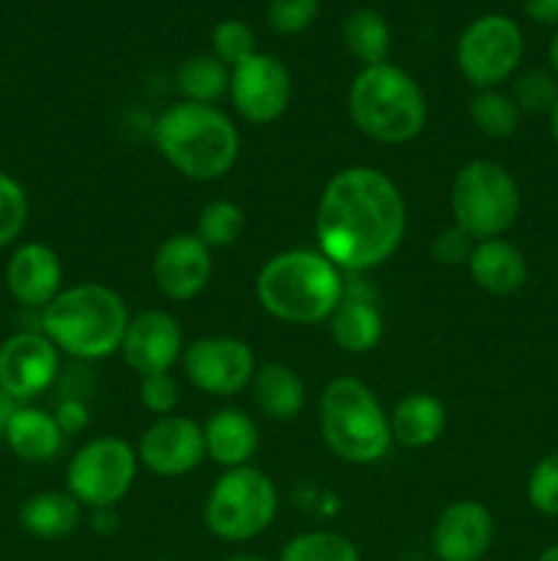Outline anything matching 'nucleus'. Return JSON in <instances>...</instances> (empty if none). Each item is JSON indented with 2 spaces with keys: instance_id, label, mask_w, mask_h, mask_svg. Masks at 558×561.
<instances>
[{
  "instance_id": "36",
  "label": "nucleus",
  "mask_w": 558,
  "mask_h": 561,
  "mask_svg": "<svg viewBox=\"0 0 558 561\" xmlns=\"http://www.w3.org/2000/svg\"><path fill=\"white\" fill-rule=\"evenodd\" d=\"M140 403L156 416L173 414L178 405V383L170 373H159V376H146L140 381Z\"/></svg>"
},
{
  "instance_id": "3",
  "label": "nucleus",
  "mask_w": 558,
  "mask_h": 561,
  "mask_svg": "<svg viewBox=\"0 0 558 561\" xmlns=\"http://www.w3.org/2000/svg\"><path fill=\"white\" fill-rule=\"evenodd\" d=\"M263 310L284 323L312 327L332 318L345 296L342 272L315 250H284L268 257L255 279Z\"/></svg>"
},
{
  "instance_id": "35",
  "label": "nucleus",
  "mask_w": 558,
  "mask_h": 561,
  "mask_svg": "<svg viewBox=\"0 0 558 561\" xmlns=\"http://www.w3.org/2000/svg\"><path fill=\"white\" fill-rule=\"evenodd\" d=\"M525 496H528V504L536 513L547 515V518H558V449L545 455L531 469Z\"/></svg>"
},
{
  "instance_id": "17",
  "label": "nucleus",
  "mask_w": 558,
  "mask_h": 561,
  "mask_svg": "<svg viewBox=\"0 0 558 561\" xmlns=\"http://www.w3.org/2000/svg\"><path fill=\"white\" fill-rule=\"evenodd\" d=\"M120 354H124L126 365L140 378L170 373V367L184 356L181 323L164 310L140 312L126 327Z\"/></svg>"
},
{
  "instance_id": "40",
  "label": "nucleus",
  "mask_w": 558,
  "mask_h": 561,
  "mask_svg": "<svg viewBox=\"0 0 558 561\" xmlns=\"http://www.w3.org/2000/svg\"><path fill=\"white\" fill-rule=\"evenodd\" d=\"M93 531L96 535H115V529H118V515H115V507H107V510H93Z\"/></svg>"
},
{
  "instance_id": "34",
  "label": "nucleus",
  "mask_w": 558,
  "mask_h": 561,
  "mask_svg": "<svg viewBox=\"0 0 558 561\" xmlns=\"http://www.w3.org/2000/svg\"><path fill=\"white\" fill-rule=\"evenodd\" d=\"M321 14V0H268L266 22L279 36H299L310 31Z\"/></svg>"
},
{
  "instance_id": "39",
  "label": "nucleus",
  "mask_w": 558,
  "mask_h": 561,
  "mask_svg": "<svg viewBox=\"0 0 558 561\" xmlns=\"http://www.w3.org/2000/svg\"><path fill=\"white\" fill-rule=\"evenodd\" d=\"M523 11L536 25L558 27V0H523Z\"/></svg>"
},
{
  "instance_id": "42",
  "label": "nucleus",
  "mask_w": 558,
  "mask_h": 561,
  "mask_svg": "<svg viewBox=\"0 0 558 561\" xmlns=\"http://www.w3.org/2000/svg\"><path fill=\"white\" fill-rule=\"evenodd\" d=\"M547 60H550L553 77L558 80V27H556V33H553L550 44H547Z\"/></svg>"
},
{
  "instance_id": "13",
  "label": "nucleus",
  "mask_w": 558,
  "mask_h": 561,
  "mask_svg": "<svg viewBox=\"0 0 558 561\" xmlns=\"http://www.w3.org/2000/svg\"><path fill=\"white\" fill-rule=\"evenodd\" d=\"M60 373V351L44 332H14L0 343V389L31 403L47 392Z\"/></svg>"
},
{
  "instance_id": "38",
  "label": "nucleus",
  "mask_w": 558,
  "mask_h": 561,
  "mask_svg": "<svg viewBox=\"0 0 558 561\" xmlns=\"http://www.w3.org/2000/svg\"><path fill=\"white\" fill-rule=\"evenodd\" d=\"M55 422L60 425V431H63V436H74V433L85 431L88 427V409L82 400L77 398H66L60 400L58 409L53 411Z\"/></svg>"
},
{
  "instance_id": "25",
  "label": "nucleus",
  "mask_w": 558,
  "mask_h": 561,
  "mask_svg": "<svg viewBox=\"0 0 558 561\" xmlns=\"http://www.w3.org/2000/svg\"><path fill=\"white\" fill-rule=\"evenodd\" d=\"M252 392H255L257 409L274 422L295 420L304 409V381L293 367L282 362H268L257 367L252 378Z\"/></svg>"
},
{
  "instance_id": "29",
  "label": "nucleus",
  "mask_w": 558,
  "mask_h": 561,
  "mask_svg": "<svg viewBox=\"0 0 558 561\" xmlns=\"http://www.w3.org/2000/svg\"><path fill=\"white\" fill-rule=\"evenodd\" d=\"M277 561H361V553L339 531H304L284 542Z\"/></svg>"
},
{
  "instance_id": "24",
  "label": "nucleus",
  "mask_w": 558,
  "mask_h": 561,
  "mask_svg": "<svg viewBox=\"0 0 558 561\" xmlns=\"http://www.w3.org/2000/svg\"><path fill=\"white\" fill-rule=\"evenodd\" d=\"M392 438L408 449H425L446 431V405L430 392H410L388 416Z\"/></svg>"
},
{
  "instance_id": "21",
  "label": "nucleus",
  "mask_w": 558,
  "mask_h": 561,
  "mask_svg": "<svg viewBox=\"0 0 558 561\" xmlns=\"http://www.w3.org/2000/svg\"><path fill=\"white\" fill-rule=\"evenodd\" d=\"M3 442L25 463H47L63 447V431L49 411L25 403L11 414Z\"/></svg>"
},
{
  "instance_id": "8",
  "label": "nucleus",
  "mask_w": 558,
  "mask_h": 561,
  "mask_svg": "<svg viewBox=\"0 0 558 561\" xmlns=\"http://www.w3.org/2000/svg\"><path fill=\"white\" fill-rule=\"evenodd\" d=\"M279 513V491L255 466L228 469L208 491L202 524L222 542H249L271 529Z\"/></svg>"
},
{
  "instance_id": "4",
  "label": "nucleus",
  "mask_w": 558,
  "mask_h": 561,
  "mask_svg": "<svg viewBox=\"0 0 558 561\" xmlns=\"http://www.w3.org/2000/svg\"><path fill=\"white\" fill-rule=\"evenodd\" d=\"M129 307L118 290L102 283H80L63 288L42 310V332L49 343L74 359H104L120 351Z\"/></svg>"
},
{
  "instance_id": "1",
  "label": "nucleus",
  "mask_w": 558,
  "mask_h": 561,
  "mask_svg": "<svg viewBox=\"0 0 558 561\" xmlns=\"http://www.w3.org/2000/svg\"><path fill=\"white\" fill-rule=\"evenodd\" d=\"M408 206L383 170L356 164L332 175L315 214L317 252L339 272H370L403 244Z\"/></svg>"
},
{
  "instance_id": "19",
  "label": "nucleus",
  "mask_w": 558,
  "mask_h": 561,
  "mask_svg": "<svg viewBox=\"0 0 558 561\" xmlns=\"http://www.w3.org/2000/svg\"><path fill=\"white\" fill-rule=\"evenodd\" d=\"M470 279L476 288L487 290L492 296L518 294L528 279V263L525 255L507 239H485L476 241L468 263Z\"/></svg>"
},
{
  "instance_id": "18",
  "label": "nucleus",
  "mask_w": 558,
  "mask_h": 561,
  "mask_svg": "<svg viewBox=\"0 0 558 561\" xmlns=\"http://www.w3.org/2000/svg\"><path fill=\"white\" fill-rule=\"evenodd\" d=\"M5 288L16 305L44 310L63 290L60 255L44 241H25L5 263Z\"/></svg>"
},
{
  "instance_id": "16",
  "label": "nucleus",
  "mask_w": 558,
  "mask_h": 561,
  "mask_svg": "<svg viewBox=\"0 0 558 561\" xmlns=\"http://www.w3.org/2000/svg\"><path fill=\"white\" fill-rule=\"evenodd\" d=\"M496 540V518L474 499L443 507L432 524L430 548L438 561H481Z\"/></svg>"
},
{
  "instance_id": "32",
  "label": "nucleus",
  "mask_w": 558,
  "mask_h": 561,
  "mask_svg": "<svg viewBox=\"0 0 558 561\" xmlns=\"http://www.w3.org/2000/svg\"><path fill=\"white\" fill-rule=\"evenodd\" d=\"M31 214L27 192L11 173L0 170V250L14 244L22 236Z\"/></svg>"
},
{
  "instance_id": "2",
  "label": "nucleus",
  "mask_w": 558,
  "mask_h": 561,
  "mask_svg": "<svg viewBox=\"0 0 558 561\" xmlns=\"http://www.w3.org/2000/svg\"><path fill=\"white\" fill-rule=\"evenodd\" d=\"M159 153L191 181H219L233 170L241 137L233 121L213 104L175 102L153 124Z\"/></svg>"
},
{
  "instance_id": "28",
  "label": "nucleus",
  "mask_w": 558,
  "mask_h": 561,
  "mask_svg": "<svg viewBox=\"0 0 558 561\" xmlns=\"http://www.w3.org/2000/svg\"><path fill=\"white\" fill-rule=\"evenodd\" d=\"M470 124L490 140H509L520 129L523 113L518 110L514 99L509 93H501L498 88L476 91V96L468 104Z\"/></svg>"
},
{
  "instance_id": "37",
  "label": "nucleus",
  "mask_w": 558,
  "mask_h": 561,
  "mask_svg": "<svg viewBox=\"0 0 558 561\" xmlns=\"http://www.w3.org/2000/svg\"><path fill=\"white\" fill-rule=\"evenodd\" d=\"M474 247L476 241L470 239L465 230H460L457 225H449V228H443L441 233L432 239L430 252L441 266H465L470 252H474Z\"/></svg>"
},
{
  "instance_id": "12",
  "label": "nucleus",
  "mask_w": 558,
  "mask_h": 561,
  "mask_svg": "<svg viewBox=\"0 0 558 561\" xmlns=\"http://www.w3.org/2000/svg\"><path fill=\"white\" fill-rule=\"evenodd\" d=\"M288 66L268 53H255L230 69V99L235 113L249 124H274L290 104Z\"/></svg>"
},
{
  "instance_id": "44",
  "label": "nucleus",
  "mask_w": 558,
  "mask_h": 561,
  "mask_svg": "<svg viewBox=\"0 0 558 561\" xmlns=\"http://www.w3.org/2000/svg\"><path fill=\"white\" fill-rule=\"evenodd\" d=\"M224 561H268V559L255 557V553H233V557H228Z\"/></svg>"
},
{
  "instance_id": "6",
  "label": "nucleus",
  "mask_w": 558,
  "mask_h": 561,
  "mask_svg": "<svg viewBox=\"0 0 558 561\" xmlns=\"http://www.w3.org/2000/svg\"><path fill=\"white\" fill-rule=\"evenodd\" d=\"M321 433L326 447L353 466L381 463L394 442L383 405L372 389L353 376L334 378L323 389Z\"/></svg>"
},
{
  "instance_id": "43",
  "label": "nucleus",
  "mask_w": 558,
  "mask_h": 561,
  "mask_svg": "<svg viewBox=\"0 0 558 561\" xmlns=\"http://www.w3.org/2000/svg\"><path fill=\"white\" fill-rule=\"evenodd\" d=\"M536 561H558V542H553V546H547L545 551L539 553V559Z\"/></svg>"
},
{
  "instance_id": "26",
  "label": "nucleus",
  "mask_w": 558,
  "mask_h": 561,
  "mask_svg": "<svg viewBox=\"0 0 558 561\" xmlns=\"http://www.w3.org/2000/svg\"><path fill=\"white\" fill-rule=\"evenodd\" d=\"M342 42L361 66L386 64L392 49L386 16L375 9H353L342 25Z\"/></svg>"
},
{
  "instance_id": "9",
  "label": "nucleus",
  "mask_w": 558,
  "mask_h": 561,
  "mask_svg": "<svg viewBox=\"0 0 558 561\" xmlns=\"http://www.w3.org/2000/svg\"><path fill=\"white\" fill-rule=\"evenodd\" d=\"M137 463V449H131L124 438H91L69 460L66 491L88 510L115 507L135 485Z\"/></svg>"
},
{
  "instance_id": "7",
  "label": "nucleus",
  "mask_w": 558,
  "mask_h": 561,
  "mask_svg": "<svg viewBox=\"0 0 558 561\" xmlns=\"http://www.w3.org/2000/svg\"><path fill=\"white\" fill-rule=\"evenodd\" d=\"M452 217L474 241L501 239L520 217L523 197L514 175L492 159H470L452 181Z\"/></svg>"
},
{
  "instance_id": "5",
  "label": "nucleus",
  "mask_w": 558,
  "mask_h": 561,
  "mask_svg": "<svg viewBox=\"0 0 558 561\" xmlns=\"http://www.w3.org/2000/svg\"><path fill=\"white\" fill-rule=\"evenodd\" d=\"M353 124L386 146H403L427 126V99L419 82L394 64L361 66L348 91Z\"/></svg>"
},
{
  "instance_id": "27",
  "label": "nucleus",
  "mask_w": 558,
  "mask_h": 561,
  "mask_svg": "<svg viewBox=\"0 0 558 561\" xmlns=\"http://www.w3.org/2000/svg\"><path fill=\"white\" fill-rule=\"evenodd\" d=\"M175 85L184 102L213 104L230 91V66H224L213 53L191 55L178 66Z\"/></svg>"
},
{
  "instance_id": "31",
  "label": "nucleus",
  "mask_w": 558,
  "mask_h": 561,
  "mask_svg": "<svg viewBox=\"0 0 558 561\" xmlns=\"http://www.w3.org/2000/svg\"><path fill=\"white\" fill-rule=\"evenodd\" d=\"M509 96L514 99L520 113L550 115L558 102V80L553 77V71L545 69L523 71L520 77H514Z\"/></svg>"
},
{
  "instance_id": "23",
  "label": "nucleus",
  "mask_w": 558,
  "mask_h": 561,
  "mask_svg": "<svg viewBox=\"0 0 558 561\" xmlns=\"http://www.w3.org/2000/svg\"><path fill=\"white\" fill-rule=\"evenodd\" d=\"M82 510L85 507L69 491L33 493L22 502L20 526L33 540H66L80 529Z\"/></svg>"
},
{
  "instance_id": "45",
  "label": "nucleus",
  "mask_w": 558,
  "mask_h": 561,
  "mask_svg": "<svg viewBox=\"0 0 558 561\" xmlns=\"http://www.w3.org/2000/svg\"><path fill=\"white\" fill-rule=\"evenodd\" d=\"M550 131H553V140H556V146H558V102L550 113Z\"/></svg>"
},
{
  "instance_id": "20",
  "label": "nucleus",
  "mask_w": 558,
  "mask_h": 561,
  "mask_svg": "<svg viewBox=\"0 0 558 561\" xmlns=\"http://www.w3.org/2000/svg\"><path fill=\"white\" fill-rule=\"evenodd\" d=\"M202 436H206L208 458H213L224 469L249 466L260 447V431L255 420L239 409H222L208 416Z\"/></svg>"
},
{
  "instance_id": "11",
  "label": "nucleus",
  "mask_w": 558,
  "mask_h": 561,
  "mask_svg": "<svg viewBox=\"0 0 558 561\" xmlns=\"http://www.w3.org/2000/svg\"><path fill=\"white\" fill-rule=\"evenodd\" d=\"M186 378L191 387L200 392L213 394V398H230L246 389L255 378V351L249 343L228 334L217 337H200L186 345L181 356Z\"/></svg>"
},
{
  "instance_id": "15",
  "label": "nucleus",
  "mask_w": 558,
  "mask_h": 561,
  "mask_svg": "<svg viewBox=\"0 0 558 561\" xmlns=\"http://www.w3.org/2000/svg\"><path fill=\"white\" fill-rule=\"evenodd\" d=\"M159 294L173 301H189L208 288L213 277L211 247L197 233H175L159 244L151 263Z\"/></svg>"
},
{
  "instance_id": "30",
  "label": "nucleus",
  "mask_w": 558,
  "mask_h": 561,
  "mask_svg": "<svg viewBox=\"0 0 558 561\" xmlns=\"http://www.w3.org/2000/svg\"><path fill=\"white\" fill-rule=\"evenodd\" d=\"M244 208L233 201H211L202 206L200 219H197V236L202 244L211 250H222V247L235 244L244 233Z\"/></svg>"
},
{
  "instance_id": "41",
  "label": "nucleus",
  "mask_w": 558,
  "mask_h": 561,
  "mask_svg": "<svg viewBox=\"0 0 558 561\" xmlns=\"http://www.w3.org/2000/svg\"><path fill=\"white\" fill-rule=\"evenodd\" d=\"M20 405H22V403H16V400L11 398V394H5L3 389H0V438H3L5 425H9L11 414H14V411L20 409Z\"/></svg>"
},
{
  "instance_id": "10",
  "label": "nucleus",
  "mask_w": 558,
  "mask_h": 561,
  "mask_svg": "<svg viewBox=\"0 0 558 561\" xmlns=\"http://www.w3.org/2000/svg\"><path fill=\"white\" fill-rule=\"evenodd\" d=\"M523 53V31L512 16L481 14L460 33L454 60L468 85L487 91L507 82L520 69Z\"/></svg>"
},
{
  "instance_id": "22",
  "label": "nucleus",
  "mask_w": 558,
  "mask_h": 561,
  "mask_svg": "<svg viewBox=\"0 0 558 561\" xmlns=\"http://www.w3.org/2000/svg\"><path fill=\"white\" fill-rule=\"evenodd\" d=\"M332 340L345 354H370L383 340V316L372 299L345 285V296L332 312Z\"/></svg>"
},
{
  "instance_id": "14",
  "label": "nucleus",
  "mask_w": 558,
  "mask_h": 561,
  "mask_svg": "<svg viewBox=\"0 0 558 561\" xmlns=\"http://www.w3.org/2000/svg\"><path fill=\"white\" fill-rule=\"evenodd\" d=\"M206 458L202 427L189 416H156V422L142 431L140 444H137V460L151 474L164 477V480L191 474Z\"/></svg>"
},
{
  "instance_id": "46",
  "label": "nucleus",
  "mask_w": 558,
  "mask_h": 561,
  "mask_svg": "<svg viewBox=\"0 0 558 561\" xmlns=\"http://www.w3.org/2000/svg\"><path fill=\"white\" fill-rule=\"evenodd\" d=\"M159 561H175V559H159Z\"/></svg>"
},
{
  "instance_id": "33",
  "label": "nucleus",
  "mask_w": 558,
  "mask_h": 561,
  "mask_svg": "<svg viewBox=\"0 0 558 561\" xmlns=\"http://www.w3.org/2000/svg\"><path fill=\"white\" fill-rule=\"evenodd\" d=\"M211 49L224 66H239L257 53V38L244 20H222L211 31Z\"/></svg>"
}]
</instances>
